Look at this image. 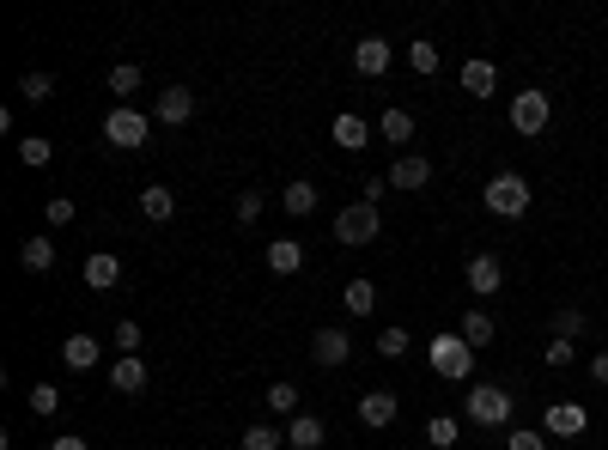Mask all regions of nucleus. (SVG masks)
Listing matches in <instances>:
<instances>
[{
  "label": "nucleus",
  "instance_id": "1",
  "mask_svg": "<svg viewBox=\"0 0 608 450\" xmlns=\"http://www.w3.org/2000/svg\"><path fill=\"white\" fill-rule=\"evenodd\" d=\"M426 359H432V371H438L444 384H469V371H475V347L463 335H432L426 341Z\"/></svg>",
  "mask_w": 608,
  "mask_h": 450
},
{
  "label": "nucleus",
  "instance_id": "2",
  "mask_svg": "<svg viewBox=\"0 0 608 450\" xmlns=\"http://www.w3.org/2000/svg\"><path fill=\"white\" fill-rule=\"evenodd\" d=\"M377 232H384V213H377V201H353V207L335 213V244H347V250L377 244Z\"/></svg>",
  "mask_w": 608,
  "mask_h": 450
},
{
  "label": "nucleus",
  "instance_id": "3",
  "mask_svg": "<svg viewBox=\"0 0 608 450\" xmlns=\"http://www.w3.org/2000/svg\"><path fill=\"white\" fill-rule=\"evenodd\" d=\"M146 134H152V116H146V110H134V104H116V110L104 116V140L116 146V153H140Z\"/></svg>",
  "mask_w": 608,
  "mask_h": 450
},
{
  "label": "nucleus",
  "instance_id": "4",
  "mask_svg": "<svg viewBox=\"0 0 608 450\" xmlns=\"http://www.w3.org/2000/svg\"><path fill=\"white\" fill-rule=\"evenodd\" d=\"M481 201H487V213H499V219H523L536 195H529V183H523L517 171H499V177L481 189Z\"/></svg>",
  "mask_w": 608,
  "mask_h": 450
},
{
  "label": "nucleus",
  "instance_id": "5",
  "mask_svg": "<svg viewBox=\"0 0 608 450\" xmlns=\"http://www.w3.org/2000/svg\"><path fill=\"white\" fill-rule=\"evenodd\" d=\"M511 408H517V396L499 390V384H475V390L463 396V414H469L475 426H511Z\"/></svg>",
  "mask_w": 608,
  "mask_h": 450
},
{
  "label": "nucleus",
  "instance_id": "6",
  "mask_svg": "<svg viewBox=\"0 0 608 450\" xmlns=\"http://www.w3.org/2000/svg\"><path fill=\"white\" fill-rule=\"evenodd\" d=\"M542 432H548V438H584V432H590V408H584V402H548Z\"/></svg>",
  "mask_w": 608,
  "mask_h": 450
},
{
  "label": "nucleus",
  "instance_id": "7",
  "mask_svg": "<svg viewBox=\"0 0 608 450\" xmlns=\"http://www.w3.org/2000/svg\"><path fill=\"white\" fill-rule=\"evenodd\" d=\"M511 128H517V134H542V128H548V92H536V86L517 92V98H511Z\"/></svg>",
  "mask_w": 608,
  "mask_h": 450
},
{
  "label": "nucleus",
  "instance_id": "8",
  "mask_svg": "<svg viewBox=\"0 0 608 450\" xmlns=\"http://www.w3.org/2000/svg\"><path fill=\"white\" fill-rule=\"evenodd\" d=\"M390 61H396V49H390L384 37H359V43H353V73H365V80H384Z\"/></svg>",
  "mask_w": 608,
  "mask_h": 450
},
{
  "label": "nucleus",
  "instance_id": "9",
  "mask_svg": "<svg viewBox=\"0 0 608 450\" xmlns=\"http://www.w3.org/2000/svg\"><path fill=\"white\" fill-rule=\"evenodd\" d=\"M311 359H317L323 371L347 365V359H353V335H347V329H317V335H311Z\"/></svg>",
  "mask_w": 608,
  "mask_h": 450
},
{
  "label": "nucleus",
  "instance_id": "10",
  "mask_svg": "<svg viewBox=\"0 0 608 450\" xmlns=\"http://www.w3.org/2000/svg\"><path fill=\"white\" fill-rule=\"evenodd\" d=\"M396 414H402L396 390H365V396H359V420H365L371 432H384V426H396Z\"/></svg>",
  "mask_w": 608,
  "mask_h": 450
},
{
  "label": "nucleus",
  "instance_id": "11",
  "mask_svg": "<svg viewBox=\"0 0 608 450\" xmlns=\"http://www.w3.org/2000/svg\"><path fill=\"white\" fill-rule=\"evenodd\" d=\"M463 280H469V292H475V298H487V292H499V286H505V262L481 250V256H469Z\"/></svg>",
  "mask_w": 608,
  "mask_h": 450
},
{
  "label": "nucleus",
  "instance_id": "12",
  "mask_svg": "<svg viewBox=\"0 0 608 450\" xmlns=\"http://www.w3.org/2000/svg\"><path fill=\"white\" fill-rule=\"evenodd\" d=\"M195 116V92L189 86H171V92H159V104H152V122H165V128H183Z\"/></svg>",
  "mask_w": 608,
  "mask_h": 450
},
{
  "label": "nucleus",
  "instance_id": "13",
  "mask_svg": "<svg viewBox=\"0 0 608 450\" xmlns=\"http://www.w3.org/2000/svg\"><path fill=\"white\" fill-rule=\"evenodd\" d=\"M98 359H104V341H98V335H67V341H61V365H67V371H92Z\"/></svg>",
  "mask_w": 608,
  "mask_h": 450
},
{
  "label": "nucleus",
  "instance_id": "14",
  "mask_svg": "<svg viewBox=\"0 0 608 450\" xmlns=\"http://www.w3.org/2000/svg\"><path fill=\"white\" fill-rule=\"evenodd\" d=\"M329 134H335L341 153H365V146H371V122H365V116H353V110H341Z\"/></svg>",
  "mask_w": 608,
  "mask_h": 450
},
{
  "label": "nucleus",
  "instance_id": "15",
  "mask_svg": "<svg viewBox=\"0 0 608 450\" xmlns=\"http://www.w3.org/2000/svg\"><path fill=\"white\" fill-rule=\"evenodd\" d=\"M463 92H469V98H493V92H499V67L481 61V55H469V61H463Z\"/></svg>",
  "mask_w": 608,
  "mask_h": 450
},
{
  "label": "nucleus",
  "instance_id": "16",
  "mask_svg": "<svg viewBox=\"0 0 608 450\" xmlns=\"http://www.w3.org/2000/svg\"><path fill=\"white\" fill-rule=\"evenodd\" d=\"M110 390H122V396H140V390H146V365H140V353H122V359L110 365Z\"/></svg>",
  "mask_w": 608,
  "mask_h": 450
},
{
  "label": "nucleus",
  "instance_id": "17",
  "mask_svg": "<svg viewBox=\"0 0 608 450\" xmlns=\"http://www.w3.org/2000/svg\"><path fill=\"white\" fill-rule=\"evenodd\" d=\"M426 183H432V159L402 153V159H396V171H390V189H426Z\"/></svg>",
  "mask_w": 608,
  "mask_h": 450
},
{
  "label": "nucleus",
  "instance_id": "18",
  "mask_svg": "<svg viewBox=\"0 0 608 450\" xmlns=\"http://www.w3.org/2000/svg\"><path fill=\"white\" fill-rule=\"evenodd\" d=\"M323 438H329V432H323L317 414H292V420H286V444H292V450H317Z\"/></svg>",
  "mask_w": 608,
  "mask_h": 450
},
{
  "label": "nucleus",
  "instance_id": "19",
  "mask_svg": "<svg viewBox=\"0 0 608 450\" xmlns=\"http://www.w3.org/2000/svg\"><path fill=\"white\" fill-rule=\"evenodd\" d=\"M262 262H268L274 274H298V268H304V244H298V238H274V244L262 250Z\"/></svg>",
  "mask_w": 608,
  "mask_h": 450
},
{
  "label": "nucleus",
  "instance_id": "20",
  "mask_svg": "<svg viewBox=\"0 0 608 450\" xmlns=\"http://www.w3.org/2000/svg\"><path fill=\"white\" fill-rule=\"evenodd\" d=\"M456 335H463V341H469V347L481 353V347H493V335H499V323H493V317H487L481 305H469V317H463V329H456Z\"/></svg>",
  "mask_w": 608,
  "mask_h": 450
},
{
  "label": "nucleus",
  "instance_id": "21",
  "mask_svg": "<svg viewBox=\"0 0 608 450\" xmlns=\"http://www.w3.org/2000/svg\"><path fill=\"white\" fill-rule=\"evenodd\" d=\"M341 305H347L353 317H371V311H377V286H371L365 274H359V280H347V286H341Z\"/></svg>",
  "mask_w": 608,
  "mask_h": 450
},
{
  "label": "nucleus",
  "instance_id": "22",
  "mask_svg": "<svg viewBox=\"0 0 608 450\" xmlns=\"http://www.w3.org/2000/svg\"><path fill=\"white\" fill-rule=\"evenodd\" d=\"M122 280V262L110 256V250H98V256H86V286H98V292H110Z\"/></svg>",
  "mask_w": 608,
  "mask_h": 450
},
{
  "label": "nucleus",
  "instance_id": "23",
  "mask_svg": "<svg viewBox=\"0 0 608 450\" xmlns=\"http://www.w3.org/2000/svg\"><path fill=\"white\" fill-rule=\"evenodd\" d=\"M280 207H286V213H317V183H311V177L286 183V189H280Z\"/></svg>",
  "mask_w": 608,
  "mask_h": 450
},
{
  "label": "nucleus",
  "instance_id": "24",
  "mask_svg": "<svg viewBox=\"0 0 608 450\" xmlns=\"http://www.w3.org/2000/svg\"><path fill=\"white\" fill-rule=\"evenodd\" d=\"M140 213H146V219H159V225H165V219H171V213H177V195H171V189H165V183H152V189H140Z\"/></svg>",
  "mask_w": 608,
  "mask_h": 450
},
{
  "label": "nucleus",
  "instance_id": "25",
  "mask_svg": "<svg viewBox=\"0 0 608 450\" xmlns=\"http://www.w3.org/2000/svg\"><path fill=\"white\" fill-rule=\"evenodd\" d=\"M377 134H384L390 146H408L414 140V116L408 110H384V116H377Z\"/></svg>",
  "mask_w": 608,
  "mask_h": 450
},
{
  "label": "nucleus",
  "instance_id": "26",
  "mask_svg": "<svg viewBox=\"0 0 608 450\" xmlns=\"http://www.w3.org/2000/svg\"><path fill=\"white\" fill-rule=\"evenodd\" d=\"M19 262H25L31 274H49V268H55V244H49V238H25V244H19Z\"/></svg>",
  "mask_w": 608,
  "mask_h": 450
},
{
  "label": "nucleus",
  "instance_id": "27",
  "mask_svg": "<svg viewBox=\"0 0 608 450\" xmlns=\"http://www.w3.org/2000/svg\"><path fill=\"white\" fill-rule=\"evenodd\" d=\"M280 444H286V432H280V426H268V420L244 426V450H280Z\"/></svg>",
  "mask_w": 608,
  "mask_h": 450
},
{
  "label": "nucleus",
  "instance_id": "28",
  "mask_svg": "<svg viewBox=\"0 0 608 450\" xmlns=\"http://www.w3.org/2000/svg\"><path fill=\"white\" fill-rule=\"evenodd\" d=\"M408 67L420 73V80H432V73H438V49H432L426 37H414V43H408Z\"/></svg>",
  "mask_w": 608,
  "mask_h": 450
},
{
  "label": "nucleus",
  "instance_id": "29",
  "mask_svg": "<svg viewBox=\"0 0 608 450\" xmlns=\"http://www.w3.org/2000/svg\"><path fill=\"white\" fill-rule=\"evenodd\" d=\"M19 159H25L31 171H43V165L55 159V140H43V134H31V140H19Z\"/></svg>",
  "mask_w": 608,
  "mask_h": 450
},
{
  "label": "nucleus",
  "instance_id": "30",
  "mask_svg": "<svg viewBox=\"0 0 608 450\" xmlns=\"http://www.w3.org/2000/svg\"><path fill=\"white\" fill-rule=\"evenodd\" d=\"M590 323H584V311L578 305H566V311H554V341H578Z\"/></svg>",
  "mask_w": 608,
  "mask_h": 450
},
{
  "label": "nucleus",
  "instance_id": "31",
  "mask_svg": "<svg viewBox=\"0 0 608 450\" xmlns=\"http://www.w3.org/2000/svg\"><path fill=\"white\" fill-rule=\"evenodd\" d=\"M268 414H286V420H292V414H298V384H286V378L268 384Z\"/></svg>",
  "mask_w": 608,
  "mask_h": 450
},
{
  "label": "nucleus",
  "instance_id": "32",
  "mask_svg": "<svg viewBox=\"0 0 608 450\" xmlns=\"http://www.w3.org/2000/svg\"><path fill=\"white\" fill-rule=\"evenodd\" d=\"M408 347H414V335H408V329H402V323H390V329H384V335H377V353H384V359H402V353H408Z\"/></svg>",
  "mask_w": 608,
  "mask_h": 450
},
{
  "label": "nucleus",
  "instance_id": "33",
  "mask_svg": "<svg viewBox=\"0 0 608 450\" xmlns=\"http://www.w3.org/2000/svg\"><path fill=\"white\" fill-rule=\"evenodd\" d=\"M456 432H463V426H456L450 414H438V420H426V444H432V450H450V444H456Z\"/></svg>",
  "mask_w": 608,
  "mask_h": 450
},
{
  "label": "nucleus",
  "instance_id": "34",
  "mask_svg": "<svg viewBox=\"0 0 608 450\" xmlns=\"http://www.w3.org/2000/svg\"><path fill=\"white\" fill-rule=\"evenodd\" d=\"M110 92H116V98L140 92V61H122V67H110Z\"/></svg>",
  "mask_w": 608,
  "mask_h": 450
},
{
  "label": "nucleus",
  "instance_id": "35",
  "mask_svg": "<svg viewBox=\"0 0 608 450\" xmlns=\"http://www.w3.org/2000/svg\"><path fill=\"white\" fill-rule=\"evenodd\" d=\"M49 92H55V80H49V73H25V80H19V98H25V104H43Z\"/></svg>",
  "mask_w": 608,
  "mask_h": 450
},
{
  "label": "nucleus",
  "instance_id": "36",
  "mask_svg": "<svg viewBox=\"0 0 608 450\" xmlns=\"http://www.w3.org/2000/svg\"><path fill=\"white\" fill-rule=\"evenodd\" d=\"M505 450H548V432H529V426H511V432H505Z\"/></svg>",
  "mask_w": 608,
  "mask_h": 450
},
{
  "label": "nucleus",
  "instance_id": "37",
  "mask_svg": "<svg viewBox=\"0 0 608 450\" xmlns=\"http://www.w3.org/2000/svg\"><path fill=\"white\" fill-rule=\"evenodd\" d=\"M25 402H31V414H55V408H61V390H55V384H37Z\"/></svg>",
  "mask_w": 608,
  "mask_h": 450
},
{
  "label": "nucleus",
  "instance_id": "38",
  "mask_svg": "<svg viewBox=\"0 0 608 450\" xmlns=\"http://www.w3.org/2000/svg\"><path fill=\"white\" fill-rule=\"evenodd\" d=\"M262 207H268V201H262V189H244V195H238V219H244V225H256V219H262Z\"/></svg>",
  "mask_w": 608,
  "mask_h": 450
},
{
  "label": "nucleus",
  "instance_id": "39",
  "mask_svg": "<svg viewBox=\"0 0 608 450\" xmlns=\"http://www.w3.org/2000/svg\"><path fill=\"white\" fill-rule=\"evenodd\" d=\"M572 347H578V341H548V347H542V359H548L554 371H566V365H572Z\"/></svg>",
  "mask_w": 608,
  "mask_h": 450
},
{
  "label": "nucleus",
  "instance_id": "40",
  "mask_svg": "<svg viewBox=\"0 0 608 450\" xmlns=\"http://www.w3.org/2000/svg\"><path fill=\"white\" fill-rule=\"evenodd\" d=\"M122 353H140V323H116V335H110Z\"/></svg>",
  "mask_w": 608,
  "mask_h": 450
},
{
  "label": "nucleus",
  "instance_id": "41",
  "mask_svg": "<svg viewBox=\"0 0 608 450\" xmlns=\"http://www.w3.org/2000/svg\"><path fill=\"white\" fill-rule=\"evenodd\" d=\"M67 219H73V201H67V195H55V201H49V225H67Z\"/></svg>",
  "mask_w": 608,
  "mask_h": 450
},
{
  "label": "nucleus",
  "instance_id": "42",
  "mask_svg": "<svg viewBox=\"0 0 608 450\" xmlns=\"http://www.w3.org/2000/svg\"><path fill=\"white\" fill-rule=\"evenodd\" d=\"M590 378H596V384H608V347H602V353L590 359Z\"/></svg>",
  "mask_w": 608,
  "mask_h": 450
},
{
  "label": "nucleus",
  "instance_id": "43",
  "mask_svg": "<svg viewBox=\"0 0 608 450\" xmlns=\"http://www.w3.org/2000/svg\"><path fill=\"white\" fill-rule=\"evenodd\" d=\"M49 450H86V438H80V432H67V438H55Z\"/></svg>",
  "mask_w": 608,
  "mask_h": 450
}]
</instances>
